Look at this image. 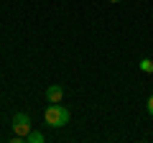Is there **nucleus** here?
Masks as SVG:
<instances>
[{
    "label": "nucleus",
    "instance_id": "f257e3e1",
    "mask_svg": "<svg viewBox=\"0 0 153 143\" xmlns=\"http://www.w3.org/2000/svg\"><path fill=\"white\" fill-rule=\"evenodd\" d=\"M44 118H46V123H49L51 128H64V125H69V110H66L64 105H59V102H51L49 107H46V112H44Z\"/></svg>",
    "mask_w": 153,
    "mask_h": 143
},
{
    "label": "nucleus",
    "instance_id": "f03ea898",
    "mask_svg": "<svg viewBox=\"0 0 153 143\" xmlns=\"http://www.w3.org/2000/svg\"><path fill=\"white\" fill-rule=\"evenodd\" d=\"M13 130H16V136H23L26 138L28 133H31V118L26 115V112H18V115H13Z\"/></svg>",
    "mask_w": 153,
    "mask_h": 143
},
{
    "label": "nucleus",
    "instance_id": "7ed1b4c3",
    "mask_svg": "<svg viewBox=\"0 0 153 143\" xmlns=\"http://www.w3.org/2000/svg\"><path fill=\"white\" fill-rule=\"evenodd\" d=\"M61 97H64V89H61L59 84H51V87L46 89V100H49V102H61Z\"/></svg>",
    "mask_w": 153,
    "mask_h": 143
},
{
    "label": "nucleus",
    "instance_id": "20e7f679",
    "mask_svg": "<svg viewBox=\"0 0 153 143\" xmlns=\"http://www.w3.org/2000/svg\"><path fill=\"white\" fill-rule=\"evenodd\" d=\"M26 143H44V136H41L38 130H31V133L26 136Z\"/></svg>",
    "mask_w": 153,
    "mask_h": 143
},
{
    "label": "nucleus",
    "instance_id": "39448f33",
    "mask_svg": "<svg viewBox=\"0 0 153 143\" xmlns=\"http://www.w3.org/2000/svg\"><path fill=\"white\" fill-rule=\"evenodd\" d=\"M140 69L151 74V72H153V61H151V59H143V61H140Z\"/></svg>",
    "mask_w": 153,
    "mask_h": 143
},
{
    "label": "nucleus",
    "instance_id": "423d86ee",
    "mask_svg": "<svg viewBox=\"0 0 153 143\" xmlns=\"http://www.w3.org/2000/svg\"><path fill=\"white\" fill-rule=\"evenodd\" d=\"M146 107H148V115L153 118V95H151V97H148V105H146Z\"/></svg>",
    "mask_w": 153,
    "mask_h": 143
},
{
    "label": "nucleus",
    "instance_id": "0eeeda50",
    "mask_svg": "<svg viewBox=\"0 0 153 143\" xmlns=\"http://www.w3.org/2000/svg\"><path fill=\"white\" fill-rule=\"evenodd\" d=\"M107 3H120V0H107Z\"/></svg>",
    "mask_w": 153,
    "mask_h": 143
}]
</instances>
